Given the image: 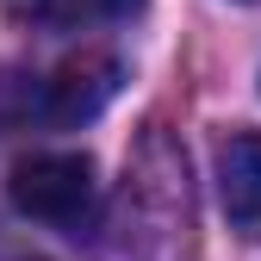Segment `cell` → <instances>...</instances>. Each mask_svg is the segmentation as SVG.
Returning <instances> with one entry per match:
<instances>
[{"label":"cell","instance_id":"277c9868","mask_svg":"<svg viewBox=\"0 0 261 261\" xmlns=\"http://www.w3.org/2000/svg\"><path fill=\"white\" fill-rule=\"evenodd\" d=\"M143 0H13V13L50 31H93V25H118L130 19Z\"/></svg>","mask_w":261,"mask_h":261},{"label":"cell","instance_id":"3957f363","mask_svg":"<svg viewBox=\"0 0 261 261\" xmlns=\"http://www.w3.org/2000/svg\"><path fill=\"white\" fill-rule=\"evenodd\" d=\"M218 199L230 230L261 237V130H230L218 143Z\"/></svg>","mask_w":261,"mask_h":261},{"label":"cell","instance_id":"7a4b0ae2","mask_svg":"<svg viewBox=\"0 0 261 261\" xmlns=\"http://www.w3.org/2000/svg\"><path fill=\"white\" fill-rule=\"evenodd\" d=\"M7 193H13V205H19L25 218L50 224V230H69V237H81L87 224H93V212H100L93 162H87V155H62V149L19 162L13 180H7Z\"/></svg>","mask_w":261,"mask_h":261},{"label":"cell","instance_id":"6da1fadb","mask_svg":"<svg viewBox=\"0 0 261 261\" xmlns=\"http://www.w3.org/2000/svg\"><path fill=\"white\" fill-rule=\"evenodd\" d=\"M118 87L112 56H87L69 69H0V130H62L93 118Z\"/></svg>","mask_w":261,"mask_h":261}]
</instances>
